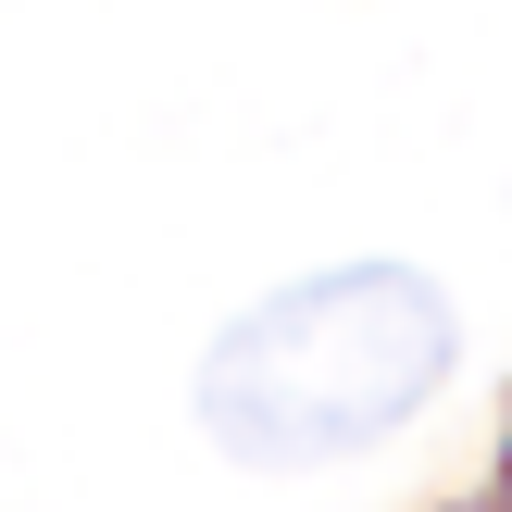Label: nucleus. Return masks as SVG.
Masks as SVG:
<instances>
[{
    "label": "nucleus",
    "instance_id": "nucleus-1",
    "mask_svg": "<svg viewBox=\"0 0 512 512\" xmlns=\"http://www.w3.org/2000/svg\"><path fill=\"white\" fill-rule=\"evenodd\" d=\"M450 375V300L413 263H325L200 350V438L250 475H313L400 438Z\"/></svg>",
    "mask_w": 512,
    "mask_h": 512
}]
</instances>
